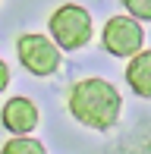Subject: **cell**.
Segmentation results:
<instances>
[{
    "label": "cell",
    "mask_w": 151,
    "mask_h": 154,
    "mask_svg": "<svg viewBox=\"0 0 151 154\" xmlns=\"http://www.w3.org/2000/svg\"><path fill=\"white\" fill-rule=\"evenodd\" d=\"M66 110L85 129L107 132V129H113L120 123L123 97H120L113 82L101 79V75H85V79L72 82L69 94H66Z\"/></svg>",
    "instance_id": "1"
},
{
    "label": "cell",
    "mask_w": 151,
    "mask_h": 154,
    "mask_svg": "<svg viewBox=\"0 0 151 154\" xmlns=\"http://www.w3.org/2000/svg\"><path fill=\"white\" fill-rule=\"evenodd\" d=\"M47 32L57 41L60 51L76 54V51H82V47H88V41L94 38V22H91V13H88L85 6L63 3V6H57V10L51 13Z\"/></svg>",
    "instance_id": "2"
},
{
    "label": "cell",
    "mask_w": 151,
    "mask_h": 154,
    "mask_svg": "<svg viewBox=\"0 0 151 154\" xmlns=\"http://www.w3.org/2000/svg\"><path fill=\"white\" fill-rule=\"evenodd\" d=\"M101 44L110 57L129 60L145 47V29H142V19L129 16V13H120V16H110L101 29Z\"/></svg>",
    "instance_id": "3"
},
{
    "label": "cell",
    "mask_w": 151,
    "mask_h": 154,
    "mask_svg": "<svg viewBox=\"0 0 151 154\" xmlns=\"http://www.w3.org/2000/svg\"><path fill=\"white\" fill-rule=\"evenodd\" d=\"M16 57H19L25 72L38 75V79H47V75H54L60 69L57 41L47 38V35H38V32H29V35L16 38Z\"/></svg>",
    "instance_id": "4"
},
{
    "label": "cell",
    "mask_w": 151,
    "mask_h": 154,
    "mask_svg": "<svg viewBox=\"0 0 151 154\" xmlns=\"http://www.w3.org/2000/svg\"><path fill=\"white\" fill-rule=\"evenodd\" d=\"M41 116H38V107L32 97H10V101L0 107V126H3L10 135H32L38 129Z\"/></svg>",
    "instance_id": "5"
},
{
    "label": "cell",
    "mask_w": 151,
    "mask_h": 154,
    "mask_svg": "<svg viewBox=\"0 0 151 154\" xmlns=\"http://www.w3.org/2000/svg\"><path fill=\"white\" fill-rule=\"evenodd\" d=\"M126 85L132 88L139 97L151 101V51L142 47L135 57H129V66H126Z\"/></svg>",
    "instance_id": "6"
},
{
    "label": "cell",
    "mask_w": 151,
    "mask_h": 154,
    "mask_svg": "<svg viewBox=\"0 0 151 154\" xmlns=\"http://www.w3.org/2000/svg\"><path fill=\"white\" fill-rule=\"evenodd\" d=\"M0 154H47V148L32 135H10L0 145Z\"/></svg>",
    "instance_id": "7"
},
{
    "label": "cell",
    "mask_w": 151,
    "mask_h": 154,
    "mask_svg": "<svg viewBox=\"0 0 151 154\" xmlns=\"http://www.w3.org/2000/svg\"><path fill=\"white\" fill-rule=\"evenodd\" d=\"M129 16L142 19V22H151V0H123Z\"/></svg>",
    "instance_id": "8"
},
{
    "label": "cell",
    "mask_w": 151,
    "mask_h": 154,
    "mask_svg": "<svg viewBox=\"0 0 151 154\" xmlns=\"http://www.w3.org/2000/svg\"><path fill=\"white\" fill-rule=\"evenodd\" d=\"M10 88V66H6V60L0 57V94Z\"/></svg>",
    "instance_id": "9"
}]
</instances>
